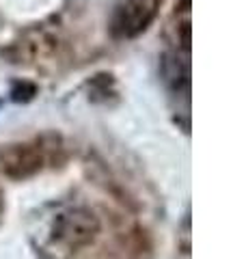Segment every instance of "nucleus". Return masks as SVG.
Here are the masks:
<instances>
[{"label": "nucleus", "mask_w": 246, "mask_h": 259, "mask_svg": "<svg viewBox=\"0 0 246 259\" xmlns=\"http://www.w3.org/2000/svg\"><path fill=\"white\" fill-rule=\"evenodd\" d=\"M153 18V3L149 0H128L123 3L112 20V28L119 37L138 35Z\"/></svg>", "instance_id": "obj_1"}, {"label": "nucleus", "mask_w": 246, "mask_h": 259, "mask_svg": "<svg viewBox=\"0 0 246 259\" xmlns=\"http://www.w3.org/2000/svg\"><path fill=\"white\" fill-rule=\"evenodd\" d=\"M95 229H97V223L91 214L71 212V214H65L59 221L56 233H59V238L65 240L67 244H82V242H89L93 238Z\"/></svg>", "instance_id": "obj_2"}]
</instances>
